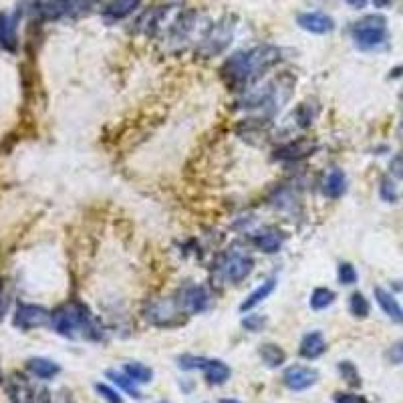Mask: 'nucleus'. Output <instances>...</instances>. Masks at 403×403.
<instances>
[{
  "instance_id": "1",
  "label": "nucleus",
  "mask_w": 403,
  "mask_h": 403,
  "mask_svg": "<svg viewBox=\"0 0 403 403\" xmlns=\"http://www.w3.org/2000/svg\"><path fill=\"white\" fill-rule=\"evenodd\" d=\"M278 59H281V51L276 47L260 44L255 49L232 55L222 67V75L226 77L230 87L242 89L258 79L266 69H270Z\"/></svg>"
},
{
  "instance_id": "2",
  "label": "nucleus",
  "mask_w": 403,
  "mask_h": 403,
  "mask_svg": "<svg viewBox=\"0 0 403 403\" xmlns=\"http://www.w3.org/2000/svg\"><path fill=\"white\" fill-rule=\"evenodd\" d=\"M51 325L63 337H89V339H97L99 330L97 325L89 313V309L81 302H67L63 307H59L53 315H51Z\"/></svg>"
},
{
  "instance_id": "3",
  "label": "nucleus",
  "mask_w": 403,
  "mask_h": 403,
  "mask_svg": "<svg viewBox=\"0 0 403 403\" xmlns=\"http://www.w3.org/2000/svg\"><path fill=\"white\" fill-rule=\"evenodd\" d=\"M351 37L361 49H373L387 38V18L381 14H367L351 27Z\"/></svg>"
},
{
  "instance_id": "4",
  "label": "nucleus",
  "mask_w": 403,
  "mask_h": 403,
  "mask_svg": "<svg viewBox=\"0 0 403 403\" xmlns=\"http://www.w3.org/2000/svg\"><path fill=\"white\" fill-rule=\"evenodd\" d=\"M234 23L230 21V16L218 21L216 25L210 27V31L204 35L202 42L198 44V55L204 57V59H210V57H216L220 55L222 51H226V47L232 42V35H234Z\"/></svg>"
},
{
  "instance_id": "5",
  "label": "nucleus",
  "mask_w": 403,
  "mask_h": 403,
  "mask_svg": "<svg viewBox=\"0 0 403 403\" xmlns=\"http://www.w3.org/2000/svg\"><path fill=\"white\" fill-rule=\"evenodd\" d=\"M51 323V313L38 304H21L14 313L12 325L21 330H31L44 327Z\"/></svg>"
},
{
  "instance_id": "6",
  "label": "nucleus",
  "mask_w": 403,
  "mask_h": 403,
  "mask_svg": "<svg viewBox=\"0 0 403 403\" xmlns=\"http://www.w3.org/2000/svg\"><path fill=\"white\" fill-rule=\"evenodd\" d=\"M146 319L155 327H176L182 323L180 313L176 311V304L172 300H157L151 302L146 311Z\"/></svg>"
},
{
  "instance_id": "7",
  "label": "nucleus",
  "mask_w": 403,
  "mask_h": 403,
  "mask_svg": "<svg viewBox=\"0 0 403 403\" xmlns=\"http://www.w3.org/2000/svg\"><path fill=\"white\" fill-rule=\"evenodd\" d=\"M283 381H285V385L291 391H304V389L313 387L319 381V373L315 369H311V367L293 365L285 371Z\"/></svg>"
},
{
  "instance_id": "8",
  "label": "nucleus",
  "mask_w": 403,
  "mask_h": 403,
  "mask_svg": "<svg viewBox=\"0 0 403 403\" xmlns=\"http://www.w3.org/2000/svg\"><path fill=\"white\" fill-rule=\"evenodd\" d=\"M255 268V260L244 255H232L222 262V274L230 283H242Z\"/></svg>"
},
{
  "instance_id": "9",
  "label": "nucleus",
  "mask_w": 403,
  "mask_h": 403,
  "mask_svg": "<svg viewBox=\"0 0 403 403\" xmlns=\"http://www.w3.org/2000/svg\"><path fill=\"white\" fill-rule=\"evenodd\" d=\"M296 23L302 31L313 35H327L335 29V21L325 12H300L296 16Z\"/></svg>"
},
{
  "instance_id": "10",
  "label": "nucleus",
  "mask_w": 403,
  "mask_h": 403,
  "mask_svg": "<svg viewBox=\"0 0 403 403\" xmlns=\"http://www.w3.org/2000/svg\"><path fill=\"white\" fill-rule=\"evenodd\" d=\"M79 0H44L38 6V12L44 21H59L67 14L77 12Z\"/></svg>"
},
{
  "instance_id": "11",
  "label": "nucleus",
  "mask_w": 403,
  "mask_h": 403,
  "mask_svg": "<svg viewBox=\"0 0 403 403\" xmlns=\"http://www.w3.org/2000/svg\"><path fill=\"white\" fill-rule=\"evenodd\" d=\"M325 351H327V341H325L323 333L315 330V333H309V335L302 337L300 349H298L300 357H304V359H317V357H321Z\"/></svg>"
},
{
  "instance_id": "12",
  "label": "nucleus",
  "mask_w": 403,
  "mask_h": 403,
  "mask_svg": "<svg viewBox=\"0 0 403 403\" xmlns=\"http://www.w3.org/2000/svg\"><path fill=\"white\" fill-rule=\"evenodd\" d=\"M375 298H377L381 311H383L391 321L403 323V307L398 302V298H395L393 294L389 293V291H385V289H381V287H377V289H375Z\"/></svg>"
},
{
  "instance_id": "13",
  "label": "nucleus",
  "mask_w": 403,
  "mask_h": 403,
  "mask_svg": "<svg viewBox=\"0 0 403 403\" xmlns=\"http://www.w3.org/2000/svg\"><path fill=\"white\" fill-rule=\"evenodd\" d=\"M16 23H18V12L12 16L0 14V44L8 51L16 49Z\"/></svg>"
},
{
  "instance_id": "14",
  "label": "nucleus",
  "mask_w": 403,
  "mask_h": 403,
  "mask_svg": "<svg viewBox=\"0 0 403 403\" xmlns=\"http://www.w3.org/2000/svg\"><path fill=\"white\" fill-rule=\"evenodd\" d=\"M208 307V293L202 287H190L183 293V309L187 313H202Z\"/></svg>"
},
{
  "instance_id": "15",
  "label": "nucleus",
  "mask_w": 403,
  "mask_h": 403,
  "mask_svg": "<svg viewBox=\"0 0 403 403\" xmlns=\"http://www.w3.org/2000/svg\"><path fill=\"white\" fill-rule=\"evenodd\" d=\"M204 373H206L208 383H212V385H224L232 375L230 367L220 359H208V365L204 367Z\"/></svg>"
},
{
  "instance_id": "16",
  "label": "nucleus",
  "mask_w": 403,
  "mask_h": 403,
  "mask_svg": "<svg viewBox=\"0 0 403 403\" xmlns=\"http://www.w3.org/2000/svg\"><path fill=\"white\" fill-rule=\"evenodd\" d=\"M323 190H325V196H329L330 200L341 198L345 194V190H347V178H345L343 170L333 168L329 172V176H327V180H325V187Z\"/></svg>"
},
{
  "instance_id": "17",
  "label": "nucleus",
  "mask_w": 403,
  "mask_h": 403,
  "mask_svg": "<svg viewBox=\"0 0 403 403\" xmlns=\"http://www.w3.org/2000/svg\"><path fill=\"white\" fill-rule=\"evenodd\" d=\"M142 0H115L105 8V16L111 21H121L129 14L135 12V8H140Z\"/></svg>"
},
{
  "instance_id": "18",
  "label": "nucleus",
  "mask_w": 403,
  "mask_h": 403,
  "mask_svg": "<svg viewBox=\"0 0 403 403\" xmlns=\"http://www.w3.org/2000/svg\"><path fill=\"white\" fill-rule=\"evenodd\" d=\"M27 367H29V371L33 375H37L38 379H53L61 371V367L57 365L55 361L44 359V357H33V359H29Z\"/></svg>"
},
{
  "instance_id": "19",
  "label": "nucleus",
  "mask_w": 403,
  "mask_h": 403,
  "mask_svg": "<svg viewBox=\"0 0 403 403\" xmlns=\"http://www.w3.org/2000/svg\"><path fill=\"white\" fill-rule=\"evenodd\" d=\"M315 144L311 140H298V142H293L289 146H285L281 151H278V157L283 159H300V157H307L315 151Z\"/></svg>"
},
{
  "instance_id": "20",
  "label": "nucleus",
  "mask_w": 403,
  "mask_h": 403,
  "mask_svg": "<svg viewBox=\"0 0 403 403\" xmlns=\"http://www.w3.org/2000/svg\"><path fill=\"white\" fill-rule=\"evenodd\" d=\"M258 355H260V359H262L268 367H281L287 361V353H285L278 345H274V343H264V345H260Z\"/></svg>"
},
{
  "instance_id": "21",
  "label": "nucleus",
  "mask_w": 403,
  "mask_h": 403,
  "mask_svg": "<svg viewBox=\"0 0 403 403\" xmlns=\"http://www.w3.org/2000/svg\"><path fill=\"white\" fill-rule=\"evenodd\" d=\"M274 287H276V281H274V278L264 281L257 291H252V293L248 294V298L240 304V311H250V309H255V307L260 304L264 298H268V294L274 291Z\"/></svg>"
},
{
  "instance_id": "22",
  "label": "nucleus",
  "mask_w": 403,
  "mask_h": 403,
  "mask_svg": "<svg viewBox=\"0 0 403 403\" xmlns=\"http://www.w3.org/2000/svg\"><path fill=\"white\" fill-rule=\"evenodd\" d=\"M255 244H257L258 250H262L266 255H274V252L281 250L283 238L276 232H260V234H257V238H255Z\"/></svg>"
},
{
  "instance_id": "23",
  "label": "nucleus",
  "mask_w": 403,
  "mask_h": 403,
  "mask_svg": "<svg viewBox=\"0 0 403 403\" xmlns=\"http://www.w3.org/2000/svg\"><path fill=\"white\" fill-rule=\"evenodd\" d=\"M107 377H109V379H113V383H115L117 387H121L125 393H129L131 398H135V400H142V393L138 391V387H135V381H133L131 377H127L125 373L107 371Z\"/></svg>"
},
{
  "instance_id": "24",
  "label": "nucleus",
  "mask_w": 403,
  "mask_h": 403,
  "mask_svg": "<svg viewBox=\"0 0 403 403\" xmlns=\"http://www.w3.org/2000/svg\"><path fill=\"white\" fill-rule=\"evenodd\" d=\"M123 373H125L127 377H131L135 383H147V381H151V377H153V371H151L149 367L144 365V363H125Z\"/></svg>"
},
{
  "instance_id": "25",
  "label": "nucleus",
  "mask_w": 403,
  "mask_h": 403,
  "mask_svg": "<svg viewBox=\"0 0 403 403\" xmlns=\"http://www.w3.org/2000/svg\"><path fill=\"white\" fill-rule=\"evenodd\" d=\"M333 302H335V293L330 289L321 287V289H315L313 294H311V307L315 311H323V309L330 307Z\"/></svg>"
},
{
  "instance_id": "26",
  "label": "nucleus",
  "mask_w": 403,
  "mask_h": 403,
  "mask_svg": "<svg viewBox=\"0 0 403 403\" xmlns=\"http://www.w3.org/2000/svg\"><path fill=\"white\" fill-rule=\"evenodd\" d=\"M349 311L353 317L357 319H365L369 315V300L361 293H353L351 294V300H349Z\"/></svg>"
},
{
  "instance_id": "27",
  "label": "nucleus",
  "mask_w": 403,
  "mask_h": 403,
  "mask_svg": "<svg viewBox=\"0 0 403 403\" xmlns=\"http://www.w3.org/2000/svg\"><path fill=\"white\" fill-rule=\"evenodd\" d=\"M339 373H341V377H343L351 387H359V385H361L359 371H357V367L353 365L351 361H341V363H339Z\"/></svg>"
},
{
  "instance_id": "28",
  "label": "nucleus",
  "mask_w": 403,
  "mask_h": 403,
  "mask_svg": "<svg viewBox=\"0 0 403 403\" xmlns=\"http://www.w3.org/2000/svg\"><path fill=\"white\" fill-rule=\"evenodd\" d=\"M339 283L341 285H355L357 283V270L353 264H349V262L339 264Z\"/></svg>"
},
{
  "instance_id": "29",
  "label": "nucleus",
  "mask_w": 403,
  "mask_h": 403,
  "mask_svg": "<svg viewBox=\"0 0 403 403\" xmlns=\"http://www.w3.org/2000/svg\"><path fill=\"white\" fill-rule=\"evenodd\" d=\"M206 365H208V359H204V357H196V355H183V357H180V367L185 369V371H190V369H204Z\"/></svg>"
},
{
  "instance_id": "30",
  "label": "nucleus",
  "mask_w": 403,
  "mask_h": 403,
  "mask_svg": "<svg viewBox=\"0 0 403 403\" xmlns=\"http://www.w3.org/2000/svg\"><path fill=\"white\" fill-rule=\"evenodd\" d=\"M266 325V319L264 317H260V315H248L244 321H242V327L246 330H250V333H258V330H262V327Z\"/></svg>"
},
{
  "instance_id": "31",
  "label": "nucleus",
  "mask_w": 403,
  "mask_h": 403,
  "mask_svg": "<svg viewBox=\"0 0 403 403\" xmlns=\"http://www.w3.org/2000/svg\"><path fill=\"white\" fill-rule=\"evenodd\" d=\"M381 198L385 202H395L398 200V192H395V185L389 178H383L381 180Z\"/></svg>"
},
{
  "instance_id": "32",
  "label": "nucleus",
  "mask_w": 403,
  "mask_h": 403,
  "mask_svg": "<svg viewBox=\"0 0 403 403\" xmlns=\"http://www.w3.org/2000/svg\"><path fill=\"white\" fill-rule=\"evenodd\" d=\"M95 389H97V393L105 400L107 403H121V398L117 395V391H113L111 387L107 385H103V383H97L95 385Z\"/></svg>"
},
{
  "instance_id": "33",
  "label": "nucleus",
  "mask_w": 403,
  "mask_h": 403,
  "mask_svg": "<svg viewBox=\"0 0 403 403\" xmlns=\"http://www.w3.org/2000/svg\"><path fill=\"white\" fill-rule=\"evenodd\" d=\"M333 402L335 403H369V400L363 398V395H357V393H335V395H333Z\"/></svg>"
},
{
  "instance_id": "34",
  "label": "nucleus",
  "mask_w": 403,
  "mask_h": 403,
  "mask_svg": "<svg viewBox=\"0 0 403 403\" xmlns=\"http://www.w3.org/2000/svg\"><path fill=\"white\" fill-rule=\"evenodd\" d=\"M387 359L393 365H402L403 363V341H398L395 345H391V349L387 351Z\"/></svg>"
},
{
  "instance_id": "35",
  "label": "nucleus",
  "mask_w": 403,
  "mask_h": 403,
  "mask_svg": "<svg viewBox=\"0 0 403 403\" xmlns=\"http://www.w3.org/2000/svg\"><path fill=\"white\" fill-rule=\"evenodd\" d=\"M389 170H391V174H393L395 178H403V153L402 155H398V157H393Z\"/></svg>"
},
{
  "instance_id": "36",
  "label": "nucleus",
  "mask_w": 403,
  "mask_h": 403,
  "mask_svg": "<svg viewBox=\"0 0 403 403\" xmlns=\"http://www.w3.org/2000/svg\"><path fill=\"white\" fill-rule=\"evenodd\" d=\"M6 309H8V298H6V294L2 291V285H0V321H2V317L6 313Z\"/></svg>"
},
{
  "instance_id": "37",
  "label": "nucleus",
  "mask_w": 403,
  "mask_h": 403,
  "mask_svg": "<svg viewBox=\"0 0 403 403\" xmlns=\"http://www.w3.org/2000/svg\"><path fill=\"white\" fill-rule=\"evenodd\" d=\"M349 6H353V8H365L367 0H345Z\"/></svg>"
},
{
  "instance_id": "38",
  "label": "nucleus",
  "mask_w": 403,
  "mask_h": 403,
  "mask_svg": "<svg viewBox=\"0 0 403 403\" xmlns=\"http://www.w3.org/2000/svg\"><path fill=\"white\" fill-rule=\"evenodd\" d=\"M395 0H373V4L377 6V8H387V6H391Z\"/></svg>"
},
{
  "instance_id": "39",
  "label": "nucleus",
  "mask_w": 403,
  "mask_h": 403,
  "mask_svg": "<svg viewBox=\"0 0 403 403\" xmlns=\"http://www.w3.org/2000/svg\"><path fill=\"white\" fill-rule=\"evenodd\" d=\"M220 403H240V402H236V400H220Z\"/></svg>"
},
{
  "instance_id": "40",
  "label": "nucleus",
  "mask_w": 403,
  "mask_h": 403,
  "mask_svg": "<svg viewBox=\"0 0 403 403\" xmlns=\"http://www.w3.org/2000/svg\"><path fill=\"white\" fill-rule=\"evenodd\" d=\"M0 379H2V375H0Z\"/></svg>"
}]
</instances>
